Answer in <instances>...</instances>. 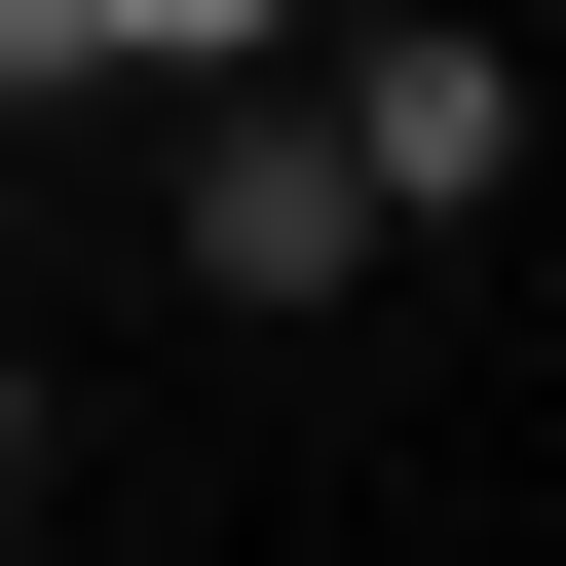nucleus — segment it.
I'll return each mask as SVG.
<instances>
[{
  "label": "nucleus",
  "mask_w": 566,
  "mask_h": 566,
  "mask_svg": "<svg viewBox=\"0 0 566 566\" xmlns=\"http://www.w3.org/2000/svg\"><path fill=\"white\" fill-rule=\"evenodd\" d=\"M151 189H189V303H340V264H378L340 114H227V76H189V151H151Z\"/></svg>",
  "instance_id": "obj_1"
},
{
  "label": "nucleus",
  "mask_w": 566,
  "mask_h": 566,
  "mask_svg": "<svg viewBox=\"0 0 566 566\" xmlns=\"http://www.w3.org/2000/svg\"><path fill=\"white\" fill-rule=\"evenodd\" d=\"M340 189H378V227H491V189H528V39H491V0H416V39L340 76Z\"/></svg>",
  "instance_id": "obj_2"
},
{
  "label": "nucleus",
  "mask_w": 566,
  "mask_h": 566,
  "mask_svg": "<svg viewBox=\"0 0 566 566\" xmlns=\"http://www.w3.org/2000/svg\"><path fill=\"white\" fill-rule=\"evenodd\" d=\"M264 39H303V0H114V76H264Z\"/></svg>",
  "instance_id": "obj_3"
},
{
  "label": "nucleus",
  "mask_w": 566,
  "mask_h": 566,
  "mask_svg": "<svg viewBox=\"0 0 566 566\" xmlns=\"http://www.w3.org/2000/svg\"><path fill=\"white\" fill-rule=\"evenodd\" d=\"M76 76H114V0H0V114H76Z\"/></svg>",
  "instance_id": "obj_4"
},
{
  "label": "nucleus",
  "mask_w": 566,
  "mask_h": 566,
  "mask_svg": "<svg viewBox=\"0 0 566 566\" xmlns=\"http://www.w3.org/2000/svg\"><path fill=\"white\" fill-rule=\"evenodd\" d=\"M0 491H39V378H0Z\"/></svg>",
  "instance_id": "obj_5"
}]
</instances>
